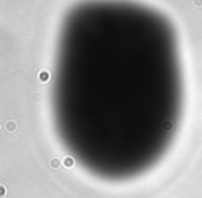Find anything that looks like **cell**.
Listing matches in <instances>:
<instances>
[{
	"label": "cell",
	"mask_w": 202,
	"mask_h": 198,
	"mask_svg": "<svg viewBox=\"0 0 202 198\" xmlns=\"http://www.w3.org/2000/svg\"><path fill=\"white\" fill-rule=\"evenodd\" d=\"M40 75H42L40 76L42 81H47V79H49V72H42Z\"/></svg>",
	"instance_id": "obj_1"
},
{
	"label": "cell",
	"mask_w": 202,
	"mask_h": 198,
	"mask_svg": "<svg viewBox=\"0 0 202 198\" xmlns=\"http://www.w3.org/2000/svg\"><path fill=\"white\" fill-rule=\"evenodd\" d=\"M195 6H202V0H194Z\"/></svg>",
	"instance_id": "obj_2"
}]
</instances>
